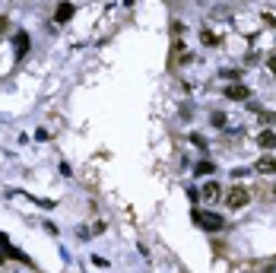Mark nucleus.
I'll return each mask as SVG.
<instances>
[{
    "label": "nucleus",
    "instance_id": "1",
    "mask_svg": "<svg viewBox=\"0 0 276 273\" xmlns=\"http://www.w3.org/2000/svg\"><path fill=\"white\" fill-rule=\"evenodd\" d=\"M194 222L200 225V229H207V232H219L225 219L219 216V213H210V210H194Z\"/></svg>",
    "mask_w": 276,
    "mask_h": 273
},
{
    "label": "nucleus",
    "instance_id": "2",
    "mask_svg": "<svg viewBox=\"0 0 276 273\" xmlns=\"http://www.w3.org/2000/svg\"><path fill=\"white\" fill-rule=\"evenodd\" d=\"M248 200H251V194L245 191V187H232V191L225 194V204H229L232 210H242V207H248Z\"/></svg>",
    "mask_w": 276,
    "mask_h": 273
},
{
    "label": "nucleus",
    "instance_id": "3",
    "mask_svg": "<svg viewBox=\"0 0 276 273\" xmlns=\"http://www.w3.org/2000/svg\"><path fill=\"white\" fill-rule=\"evenodd\" d=\"M225 99H235V102H245V99H251V89L248 86H242V83H232L229 89H225Z\"/></svg>",
    "mask_w": 276,
    "mask_h": 273
},
{
    "label": "nucleus",
    "instance_id": "4",
    "mask_svg": "<svg viewBox=\"0 0 276 273\" xmlns=\"http://www.w3.org/2000/svg\"><path fill=\"white\" fill-rule=\"evenodd\" d=\"M254 172H257V175H276V159H273V156L257 159V162H254Z\"/></svg>",
    "mask_w": 276,
    "mask_h": 273
},
{
    "label": "nucleus",
    "instance_id": "5",
    "mask_svg": "<svg viewBox=\"0 0 276 273\" xmlns=\"http://www.w3.org/2000/svg\"><path fill=\"white\" fill-rule=\"evenodd\" d=\"M200 197H203V200H210V204H213V200H219V197H222V187L216 184V181H210V184H203Z\"/></svg>",
    "mask_w": 276,
    "mask_h": 273
},
{
    "label": "nucleus",
    "instance_id": "6",
    "mask_svg": "<svg viewBox=\"0 0 276 273\" xmlns=\"http://www.w3.org/2000/svg\"><path fill=\"white\" fill-rule=\"evenodd\" d=\"M257 146L273 149L276 146V134H273V130H260V134H257Z\"/></svg>",
    "mask_w": 276,
    "mask_h": 273
},
{
    "label": "nucleus",
    "instance_id": "7",
    "mask_svg": "<svg viewBox=\"0 0 276 273\" xmlns=\"http://www.w3.org/2000/svg\"><path fill=\"white\" fill-rule=\"evenodd\" d=\"M13 45H16V57H22V54L29 51V35H26V32H16Z\"/></svg>",
    "mask_w": 276,
    "mask_h": 273
},
{
    "label": "nucleus",
    "instance_id": "8",
    "mask_svg": "<svg viewBox=\"0 0 276 273\" xmlns=\"http://www.w3.org/2000/svg\"><path fill=\"white\" fill-rule=\"evenodd\" d=\"M70 16H73V4H61L57 13H54V22H67Z\"/></svg>",
    "mask_w": 276,
    "mask_h": 273
},
{
    "label": "nucleus",
    "instance_id": "9",
    "mask_svg": "<svg viewBox=\"0 0 276 273\" xmlns=\"http://www.w3.org/2000/svg\"><path fill=\"white\" fill-rule=\"evenodd\" d=\"M200 42H207V45H216V42H219V35H216V32H200Z\"/></svg>",
    "mask_w": 276,
    "mask_h": 273
},
{
    "label": "nucleus",
    "instance_id": "10",
    "mask_svg": "<svg viewBox=\"0 0 276 273\" xmlns=\"http://www.w3.org/2000/svg\"><path fill=\"white\" fill-rule=\"evenodd\" d=\"M213 124H216V127H225V114L216 111V114H213Z\"/></svg>",
    "mask_w": 276,
    "mask_h": 273
},
{
    "label": "nucleus",
    "instance_id": "11",
    "mask_svg": "<svg viewBox=\"0 0 276 273\" xmlns=\"http://www.w3.org/2000/svg\"><path fill=\"white\" fill-rule=\"evenodd\" d=\"M210 172H213L210 162H200V165H197V175H210Z\"/></svg>",
    "mask_w": 276,
    "mask_h": 273
},
{
    "label": "nucleus",
    "instance_id": "12",
    "mask_svg": "<svg viewBox=\"0 0 276 273\" xmlns=\"http://www.w3.org/2000/svg\"><path fill=\"white\" fill-rule=\"evenodd\" d=\"M222 76H225V80H238L242 73H238V70H222Z\"/></svg>",
    "mask_w": 276,
    "mask_h": 273
},
{
    "label": "nucleus",
    "instance_id": "13",
    "mask_svg": "<svg viewBox=\"0 0 276 273\" xmlns=\"http://www.w3.org/2000/svg\"><path fill=\"white\" fill-rule=\"evenodd\" d=\"M263 22H267L270 29H276V16H270V13H263Z\"/></svg>",
    "mask_w": 276,
    "mask_h": 273
},
{
    "label": "nucleus",
    "instance_id": "14",
    "mask_svg": "<svg viewBox=\"0 0 276 273\" xmlns=\"http://www.w3.org/2000/svg\"><path fill=\"white\" fill-rule=\"evenodd\" d=\"M267 67H270V73H276V54H270V57H267Z\"/></svg>",
    "mask_w": 276,
    "mask_h": 273
},
{
    "label": "nucleus",
    "instance_id": "15",
    "mask_svg": "<svg viewBox=\"0 0 276 273\" xmlns=\"http://www.w3.org/2000/svg\"><path fill=\"white\" fill-rule=\"evenodd\" d=\"M7 32V16H0V35Z\"/></svg>",
    "mask_w": 276,
    "mask_h": 273
},
{
    "label": "nucleus",
    "instance_id": "16",
    "mask_svg": "<svg viewBox=\"0 0 276 273\" xmlns=\"http://www.w3.org/2000/svg\"><path fill=\"white\" fill-rule=\"evenodd\" d=\"M4 257H7V254H4V251H0V267H4Z\"/></svg>",
    "mask_w": 276,
    "mask_h": 273
}]
</instances>
